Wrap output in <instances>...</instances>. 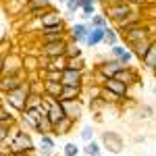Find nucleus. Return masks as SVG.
I'll use <instances>...</instances> for the list:
<instances>
[{
	"instance_id": "obj_1",
	"label": "nucleus",
	"mask_w": 156,
	"mask_h": 156,
	"mask_svg": "<svg viewBox=\"0 0 156 156\" xmlns=\"http://www.w3.org/2000/svg\"><path fill=\"white\" fill-rule=\"evenodd\" d=\"M152 36H154V21H144V23L135 25V27L119 31V37L123 40L125 46H129L133 42H140V40H146V37H152Z\"/></svg>"
},
{
	"instance_id": "obj_2",
	"label": "nucleus",
	"mask_w": 156,
	"mask_h": 156,
	"mask_svg": "<svg viewBox=\"0 0 156 156\" xmlns=\"http://www.w3.org/2000/svg\"><path fill=\"white\" fill-rule=\"evenodd\" d=\"M27 94H29V85L25 81L21 87H17V90H12V92H6V94H2V104L6 108H11L12 112H21L25 108V100H27Z\"/></svg>"
},
{
	"instance_id": "obj_3",
	"label": "nucleus",
	"mask_w": 156,
	"mask_h": 156,
	"mask_svg": "<svg viewBox=\"0 0 156 156\" xmlns=\"http://www.w3.org/2000/svg\"><path fill=\"white\" fill-rule=\"evenodd\" d=\"M102 15L106 17V21L110 25H115V23H119L121 19H125L129 12L135 11V6H131L127 0H123V2H119V4H112V6H106V9H102Z\"/></svg>"
},
{
	"instance_id": "obj_4",
	"label": "nucleus",
	"mask_w": 156,
	"mask_h": 156,
	"mask_svg": "<svg viewBox=\"0 0 156 156\" xmlns=\"http://www.w3.org/2000/svg\"><path fill=\"white\" fill-rule=\"evenodd\" d=\"M100 146H102V150H108L112 154H121L125 148V140L117 131H104L100 137Z\"/></svg>"
},
{
	"instance_id": "obj_5",
	"label": "nucleus",
	"mask_w": 156,
	"mask_h": 156,
	"mask_svg": "<svg viewBox=\"0 0 156 156\" xmlns=\"http://www.w3.org/2000/svg\"><path fill=\"white\" fill-rule=\"evenodd\" d=\"M40 117H42V115L37 112V108H23V110L17 115V123H19V127H21V129L36 133V127H37Z\"/></svg>"
},
{
	"instance_id": "obj_6",
	"label": "nucleus",
	"mask_w": 156,
	"mask_h": 156,
	"mask_svg": "<svg viewBox=\"0 0 156 156\" xmlns=\"http://www.w3.org/2000/svg\"><path fill=\"white\" fill-rule=\"evenodd\" d=\"M27 81V73H12V75H0V96L6 94V92H12L17 87Z\"/></svg>"
},
{
	"instance_id": "obj_7",
	"label": "nucleus",
	"mask_w": 156,
	"mask_h": 156,
	"mask_svg": "<svg viewBox=\"0 0 156 156\" xmlns=\"http://www.w3.org/2000/svg\"><path fill=\"white\" fill-rule=\"evenodd\" d=\"M12 73H25L23 71V56L17 52H9L2 56V75H12Z\"/></svg>"
},
{
	"instance_id": "obj_8",
	"label": "nucleus",
	"mask_w": 156,
	"mask_h": 156,
	"mask_svg": "<svg viewBox=\"0 0 156 156\" xmlns=\"http://www.w3.org/2000/svg\"><path fill=\"white\" fill-rule=\"evenodd\" d=\"M87 29H90V23L85 21H79V23H73L69 29H67V40H71L75 44H79L81 48H85V36H87Z\"/></svg>"
},
{
	"instance_id": "obj_9",
	"label": "nucleus",
	"mask_w": 156,
	"mask_h": 156,
	"mask_svg": "<svg viewBox=\"0 0 156 156\" xmlns=\"http://www.w3.org/2000/svg\"><path fill=\"white\" fill-rule=\"evenodd\" d=\"M115 79H119L121 83H125L127 87H131V85H140L142 83V79H140V71L135 69V67H121L117 75H115Z\"/></svg>"
},
{
	"instance_id": "obj_10",
	"label": "nucleus",
	"mask_w": 156,
	"mask_h": 156,
	"mask_svg": "<svg viewBox=\"0 0 156 156\" xmlns=\"http://www.w3.org/2000/svg\"><path fill=\"white\" fill-rule=\"evenodd\" d=\"M65 48H67V37L56 40V42H40V54L50 56V58L65 54Z\"/></svg>"
},
{
	"instance_id": "obj_11",
	"label": "nucleus",
	"mask_w": 156,
	"mask_h": 156,
	"mask_svg": "<svg viewBox=\"0 0 156 156\" xmlns=\"http://www.w3.org/2000/svg\"><path fill=\"white\" fill-rule=\"evenodd\" d=\"M60 83L62 85H85V71L62 69L60 71Z\"/></svg>"
},
{
	"instance_id": "obj_12",
	"label": "nucleus",
	"mask_w": 156,
	"mask_h": 156,
	"mask_svg": "<svg viewBox=\"0 0 156 156\" xmlns=\"http://www.w3.org/2000/svg\"><path fill=\"white\" fill-rule=\"evenodd\" d=\"M102 87L108 90V92H112V94H117L121 100L129 98V92H131V87H127L125 83H121L119 79H115V77H106L104 83H102Z\"/></svg>"
},
{
	"instance_id": "obj_13",
	"label": "nucleus",
	"mask_w": 156,
	"mask_h": 156,
	"mask_svg": "<svg viewBox=\"0 0 156 156\" xmlns=\"http://www.w3.org/2000/svg\"><path fill=\"white\" fill-rule=\"evenodd\" d=\"M121 67H123V65H121L117 58H110V56H108V58H104V60H100V62H98L94 71H98L100 75H104V77H115Z\"/></svg>"
},
{
	"instance_id": "obj_14",
	"label": "nucleus",
	"mask_w": 156,
	"mask_h": 156,
	"mask_svg": "<svg viewBox=\"0 0 156 156\" xmlns=\"http://www.w3.org/2000/svg\"><path fill=\"white\" fill-rule=\"evenodd\" d=\"M144 21H146V19L142 17V12H140L137 9H135L133 12H129V15H127L125 19H121L119 23H115L112 27H115L117 31H123V29H129V27H135V25L144 23Z\"/></svg>"
},
{
	"instance_id": "obj_15",
	"label": "nucleus",
	"mask_w": 156,
	"mask_h": 156,
	"mask_svg": "<svg viewBox=\"0 0 156 156\" xmlns=\"http://www.w3.org/2000/svg\"><path fill=\"white\" fill-rule=\"evenodd\" d=\"M152 44H156V42H154V36H152V37H146V40H140V42H133V44H129L127 48L131 50L133 58L142 60V58H144V54L148 52V48H150Z\"/></svg>"
},
{
	"instance_id": "obj_16",
	"label": "nucleus",
	"mask_w": 156,
	"mask_h": 156,
	"mask_svg": "<svg viewBox=\"0 0 156 156\" xmlns=\"http://www.w3.org/2000/svg\"><path fill=\"white\" fill-rule=\"evenodd\" d=\"M81 98H83V85H62L58 100L60 102H67V100H79L81 102Z\"/></svg>"
},
{
	"instance_id": "obj_17",
	"label": "nucleus",
	"mask_w": 156,
	"mask_h": 156,
	"mask_svg": "<svg viewBox=\"0 0 156 156\" xmlns=\"http://www.w3.org/2000/svg\"><path fill=\"white\" fill-rule=\"evenodd\" d=\"M62 104V110H65V115L73 119L75 123L81 119V115H83V106H81V102L79 100H67V102H60Z\"/></svg>"
},
{
	"instance_id": "obj_18",
	"label": "nucleus",
	"mask_w": 156,
	"mask_h": 156,
	"mask_svg": "<svg viewBox=\"0 0 156 156\" xmlns=\"http://www.w3.org/2000/svg\"><path fill=\"white\" fill-rule=\"evenodd\" d=\"M73 127H75V121L69 119V117H62L60 121L52 123V135H54V137H60V135H69Z\"/></svg>"
},
{
	"instance_id": "obj_19",
	"label": "nucleus",
	"mask_w": 156,
	"mask_h": 156,
	"mask_svg": "<svg viewBox=\"0 0 156 156\" xmlns=\"http://www.w3.org/2000/svg\"><path fill=\"white\" fill-rule=\"evenodd\" d=\"M60 21H65L62 15H60V11H56L54 6H50L48 11L37 19V25H40V27H48V25H56V23H60Z\"/></svg>"
},
{
	"instance_id": "obj_20",
	"label": "nucleus",
	"mask_w": 156,
	"mask_h": 156,
	"mask_svg": "<svg viewBox=\"0 0 156 156\" xmlns=\"http://www.w3.org/2000/svg\"><path fill=\"white\" fill-rule=\"evenodd\" d=\"M102 37H104V29L102 27H90L87 29V36H85V48H96L102 44Z\"/></svg>"
},
{
	"instance_id": "obj_21",
	"label": "nucleus",
	"mask_w": 156,
	"mask_h": 156,
	"mask_svg": "<svg viewBox=\"0 0 156 156\" xmlns=\"http://www.w3.org/2000/svg\"><path fill=\"white\" fill-rule=\"evenodd\" d=\"M56 148V140L52 133H42L37 140V152H54Z\"/></svg>"
},
{
	"instance_id": "obj_22",
	"label": "nucleus",
	"mask_w": 156,
	"mask_h": 156,
	"mask_svg": "<svg viewBox=\"0 0 156 156\" xmlns=\"http://www.w3.org/2000/svg\"><path fill=\"white\" fill-rule=\"evenodd\" d=\"M60 90H62V83L60 81H42V96H50L58 100Z\"/></svg>"
},
{
	"instance_id": "obj_23",
	"label": "nucleus",
	"mask_w": 156,
	"mask_h": 156,
	"mask_svg": "<svg viewBox=\"0 0 156 156\" xmlns=\"http://www.w3.org/2000/svg\"><path fill=\"white\" fill-rule=\"evenodd\" d=\"M140 62H142V67H144L146 71L154 73V69H156V44H152L148 48V52L144 54V58L140 60Z\"/></svg>"
},
{
	"instance_id": "obj_24",
	"label": "nucleus",
	"mask_w": 156,
	"mask_h": 156,
	"mask_svg": "<svg viewBox=\"0 0 156 156\" xmlns=\"http://www.w3.org/2000/svg\"><path fill=\"white\" fill-rule=\"evenodd\" d=\"M50 6H52L50 0H27L23 4V15L34 12V11H42V9H50Z\"/></svg>"
},
{
	"instance_id": "obj_25",
	"label": "nucleus",
	"mask_w": 156,
	"mask_h": 156,
	"mask_svg": "<svg viewBox=\"0 0 156 156\" xmlns=\"http://www.w3.org/2000/svg\"><path fill=\"white\" fill-rule=\"evenodd\" d=\"M102 44H106L108 48H110V46H115V44H119V31H117L112 25H106V27H104V37H102Z\"/></svg>"
},
{
	"instance_id": "obj_26",
	"label": "nucleus",
	"mask_w": 156,
	"mask_h": 156,
	"mask_svg": "<svg viewBox=\"0 0 156 156\" xmlns=\"http://www.w3.org/2000/svg\"><path fill=\"white\" fill-rule=\"evenodd\" d=\"M81 152L85 156H102V146L98 140H90V142H85V148Z\"/></svg>"
},
{
	"instance_id": "obj_27",
	"label": "nucleus",
	"mask_w": 156,
	"mask_h": 156,
	"mask_svg": "<svg viewBox=\"0 0 156 156\" xmlns=\"http://www.w3.org/2000/svg\"><path fill=\"white\" fill-rule=\"evenodd\" d=\"M23 71L27 73V75L37 73V56L36 54H27V56H23Z\"/></svg>"
},
{
	"instance_id": "obj_28",
	"label": "nucleus",
	"mask_w": 156,
	"mask_h": 156,
	"mask_svg": "<svg viewBox=\"0 0 156 156\" xmlns=\"http://www.w3.org/2000/svg\"><path fill=\"white\" fill-rule=\"evenodd\" d=\"M65 56L67 58H75V56H83V50L79 44H75L71 40H67V48H65Z\"/></svg>"
},
{
	"instance_id": "obj_29",
	"label": "nucleus",
	"mask_w": 156,
	"mask_h": 156,
	"mask_svg": "<svg viewBox=\"0 0 156 156\" xmlns=\"http://www.w3.org/2000/svg\"><path fill=\"white\" fill-rule=\"evenodd\" d=\"M85 58L83 56H75V58H67V67L65 69H75V71H85Z\"/></svg>"
},
{
	"instance_id": "obj_30",
	"label": "nucleus",
	"mask_w": 156,
	"mask_h": 156,
	"mask_svg": "<svg viewBox=\"0 0 156 156\" xmlns=\"http://www.w3.org/2000/svg\"><path fill=\"white\" fill-rule=\"evenodd\" d=\"M44 100L42 92H29L27 94V100H25V108H37V104Z\"/></svg>"
},
{
	"instance_id": "obj_31",
	"label": "nucleus",
	"mask_w": 156,
	"mask_h": 156,
	"mask_svg": "<svg viewBox=\"0 0 156 156\" xmlns=\"http://www.w3.org/2000/svg\"><path fill=\"white\" fill-rule=\"evenodd\" d=\"M100 98H102V102H104V104H121V102H123L117 94L108 92V90H104V87L100 90Z\"/></svg>"
},
{
	"instance_id": "obj_32",
	"label": "nucleus",
	"mask_w": 156,
	"mask_h": 156,
	"mask_svg": "<svg viewBox=\"0 0 156 156\" xmlns=\"http://www.w3.org/2000/svg\"><path fill=\"white\" fill-rule=\"evenodd\" d=\"M36 133L37 135H42V133H52V123H50L48 117H40L37 127H36Z\"/></svg>"
},
{
	"instance_id": "obj_33",
	"label": "nucleus",
	"mask_w": 156,
	"mask_h": 156,
	"mask_svg": "<svg viewBox=\"0 0 156 156\" xmlns=\"http://www.w3.org/2000/svg\"><path fill=\"white\" fill-rule=\"evenodd\" d=\"M127 52H129V48H127L125 44H121V42H119V44L110 46V58H117V60H119L121 56H125Z\"/></svg>"
},
{
	"instance_id": "obj_34",
	"label": "nucleus",
	"mask_w": 156,
	"mask_h": 156,
	"mask_svg": "<svg viewBox=\"0 0 156 156\" xmlns=\"http://www.w3.org/2000/svg\"><path fill=\"white\" fill-rule=\"evenodd\" d=\"M67 67V56L65 54H60V56H52L50 58V69H54V71H62Z\"/></svg>"
},
{
	"instance_id": "obj_35",
	"label": "nucleus",
	"mask_w": 156,
	"mask_h": 156,
	"mask_svg": "<svg viewBox=\"0 0 156 156\" xmlns=\"http://www.w3.org/2000/svg\"><path fill=\"white\" fill-rule=\"evenodd\" d=\"M87 23H90V27H102V29H104L106 25H110L106 21V17H104V15H98V12L90 17V21H87Z\"/></svg>"
},
{
	"instance_id": "obj_36",
	"label": "nucleus",
	"mask_w": 156,
	"mask_h": 156,
	"mask_svg": "<svg viewBox=\"0 0 156 156\" xmlns=\"http://www.w3.org/2000/svg\"><path fill=\"white\" fill-rule=\"evenodd\" d=\"M6 121H17V115L4 104H0V123H6Z\"/></svg>"
},
{
	"instance_id": "obj_37",
	"label": "nucleus",
	"mask_w": 156,
	"mask_h": 156,
	"mask_svg": "<svg viewBox=\"0 0 156 156\" xmlns=\"http://www.w3.org/2000/svg\"><path fill=\"white\" fill-rule=\"evenodd\" d=\"M79 146L73 144V142H67V144L62 146V156H79Z\"/></svg>"
},
{
	"instance_id": "obj_38",
	"label": "nucleus",
	"mask_w": 156,
	"mask_h": 156,
	"mask_svg": "<svg viewBox=\"0 0 156 156\" xmlns=\"http://www.w3.org/2000/svg\"><path fill=\"white\" fill-rule=\"evenodd\" d=\"M79 11H81V21H85V23H87V21H90V17H92V15H96V4L81 6Z\"/></svg>"
},
{
	"instance_id": "obj_39",
	"label": "nucleus",
	"mask_w": 156,
	"mask_h": 156,
	"mask_svg": "<svg viewBox=\"0 0 156 156\" xmlns=\"http://www.w3.org/2000/svg\"><path fill=\"white\" fill-rule=\"evenodd\" d=\"M79 137H81V142H90V140H94V127L92 125H85L81 133H79Z\"/></svg>"
},
{
	"instance_id": "obj_40",
	"label": "nucleus",
	"mask_w": 156,
	"mask_h": 156,
	"mask_svg": "<svg viewBox=\"0 0 156 156\" xmlns=\"http://www.w3.org/2000/svg\"><path fill=\"white\" fill-rule=\"evenodd\" d=\"M17 121H6V123H0V144H2V140L6 137V133L11 129V125H15Z\"/></svg>"
},
{
	"instance_id": "obj_41",
	"label": "nucleus",
	"mask_w": 156,
	"mask_h": 156,
	"mask_svg": "<svg viewBox=\"0 0 156 156\" xmlns=\"http://www.w3.org/2000/svg\"><path fill=\"white\" fill-rule=\"evenodd\" d=\"M131 6H135V9H142V6H146V4H154V0H127Z\"/></svg>"
},
{
	"instance_id": "obj_42",
	"label": "nucleus",
	"mask_w": 156,
	"mask_h": 156,
	"mask_svg": "<svg viewBox=\"0 0 156 156\" xmlns=\"http://www.w3.org/2000/svg\"><path fill=\"white\" fill-rule=\"evenodd\" d=\"M96 2L102 4V9H106V6H112V4H119V2H123V0H96Z\"/></svg>"
},
{
	"instance_id": "obj_43",
	"label": "nucleus",
	"mask_w": 156,
	"mask_h": 156,
	"mask_svg": "<svg viewBox=\"0 0 156 156\" xmlns=\"http://www.w3.org/2000/svg\"><path fill=\"white\" fill-rule=\"evenodd\" d=\"M144 115H148V119H150V117L154 115V108L152 106H144L142 108V119H144Z\"/></svg>"
},
{
	"instance_id": "obj_44",
	"label": "nucleus",
	"mask_w": 156,
	"mask_h": 156,
	"mask_svg": "<svg viewBox=\"0 0 156 156\" xmlns=\"http://www.w3.org/2000/svg\"><path fill=\"white\" fill-rule=\"evenodd\" d=\"M90 4H96V0H79V9L81 6H90Z\"/></svg>"
},
{
	"instance_id": "obj_45",
	"label": "nucleus",
	"mask_w": 156,
	"mask_h": 156,
	"mask_svg": "<svg viewBox=\"0 0 156 156\" xmlns=\"http://www.w3.org/2000/svg\"><path fill=\"white\" fill-rule=\"evenodd\" d=\"M0 75H2V56H0Z\"/></svg>"
},
{
	"instance_id": "obj_46",
	"label": "nucleus",
	"mask_w": 156,
	"mask_h": 156,
	"mask_svg": "<svg viewBox=\"0 0 156 156\" xmlns=\"http://www.w3.org/2000/svg\"><path fill=\"white\" fill-rule=\"evenodd\" d=\"M56 2H58V4H65V2H67V0H56Z\"/></svg>"
},
{
	"instance_id": "obj_47",
	"label": "nucleus",
	"mask_w": 156,
	"mask_h": 156,
	"mask_svg": "<svg viewBox=\"0 0 156 156\" xmlns=\"http://www.w3.org/2000/svg\"><path fill=\"white\" fill-rule=\"evenodd\" d=\"M17 2H21V4H25V2H27V0H17Z\"/></svg>"
},
{
	"instance_id": "obj_48",
	"label": "nucleus",
	"mask_w": 156,
	"mask_h": 156,
	"mask_svg": "<svg viewBox=\"0 0 156 156\" xmlns=\"http://www.w3.org/2000/svg\"><path fill=\"white\" fill-rule=\"evenodd\" d=\"M50 2H52V4H54V2H56V0H50Z\"/></svg>"
},
{
	"instance_id": "obj_49",
	"label": "nucleus",
	"mask_w": 156,
	"mask_h": 156,
	"mask_svg": "<svg viewBox=\"0 0 156 156\" xmlns=\"http://www.w3.org/2000/svg\"><path fill=\"white\" fill-rule=\"evenodd\" d=\"M0 104H2V96H0Z\"/></svg>"
}]
</instances>
